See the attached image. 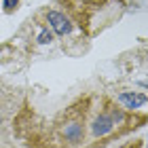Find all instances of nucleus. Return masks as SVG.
Here are the masks:
<instances>
[{"label": "nucleus", "instance_id": "f257e3e1", "mask_svg": "<svg viewBox=\"0 0 148 148\" xmlns=\"http://www.w3.org/2000/svg\"><path fill=\"white\" fill-rule=\"evenodd\" d=\"M110 0H66V6H68L70 15L76 19V21H80V25H83L87 19L91 17L93 11H97L99 6L108 4Z\"/></svg>", "mask_w": 148, "mask_h": 148}, {"label": "nucleus", "instance_id": "f03ea898", "mask_svg": "<svg viewBox=\"0 0 148 148\" xmlns=\"http://www.w3.org/2000/svg\"><path fill=\"white\" fill-rule=\"evenodd\" d=\"M49 23L53 25V30L57 32L59 36H66L70 32V21H68V17L66 15H62V13H57V11H51L49 13Z\"/></svg>", "mask_w": 148, "mask_h": 148}, {"label": "nucleus", "instance_id": "7ed1b4c3", "mask_svg": "<svg viewBox=\"0 0 148 148\" xmlns=\"http://www.w3.org/2000/svg\"><path fill=\"white\" fill-rule=\"evenodd\" d=\"M114 129V116L112 114H99L95 119V123H93V133L95 136H106V133H110Z\"/></svg>", "mask_w": 148, "mask_h": 148}, {"label": "nucleus", "instance_id": "20e7f679", "mask_svg": "<svg viewBox=\"0 0 148 148\" xmlns=\"http://www.w3.org/2000/svg\"><path fill=\"white\" fill-rule=\"evenodd\" d=\"M119 102L125 104L127 108H140V106H144L146 95H142V93H121Z\"/></svg>", "mask_w": 148, "mask_h": 148}, {"label": "nucleus", "instance_id": "39448f33", "mask_svg": "<svg viewBox=\"0 0 148 148\" xmlns=\"http://www.w3.org/2000/svg\"><path fill=\"white\" fill-rule=\"evenodd\" d=\"M15 4H17V0H4L6 11H13V9H15Z\"/></svg>", "mask_w": 148, "mask_h": 148}, {"label": "nucleus", "instance_id": "423d86ee", "mask_svg": "<svg viewBox=\"0 0 148 148\" xmlns=\"http://www.w3.org/2000/svg\"><path fill=\"white\" fill-rule=\"evenodd\" d=\"M51 40V34L49 32H42V34H40V42H49Z\"/></svg>", "mask_w": 148, "mask_h": 148}]
</instances>
